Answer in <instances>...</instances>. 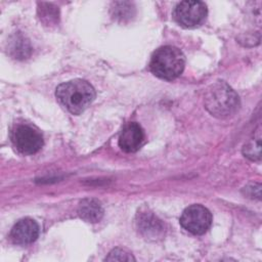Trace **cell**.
I'll list each match as a JSON object with an SVG mask.
<instances>
[{
  "label": "cell",
  "instance_id": "cell-8",
  "mask_svg": "<svg viewBox=\"0 0 262 262\" xmlns=\"http://www.w3.org/2000/svg\"><path fill=\"white\" fill-rule=\"evenodd\" d=\"M39 225L31 218L18 220L10 231V238L16 245H29L39 236Z\"/></svg>",
  "mask_w": 262,
  "mask_h": 262
},
{
  "label": "cell",
  "instance_id": "cell-10",
  "mask_svg": "<svg viewBox=\"0 0 262 262\" xmlns=\"http://www.w3.org/2000/svg\"><path fill=\"white\" fill-rule=\"evenodd\" d=\"M79 216L90 223L100 221L103 216V208L101 203L96 199H85L78 207Z\"/></svg>",
  "mask_w": 262,
  "mask_h": 262
},
{
  "label": "cell",
  "instance_id": "cell-15",
  "mask_svg": "<svg viewBox=\"0 0 262 262\" xmlns=\"http://www.w3.org/2000/svg\"><path fill=\"white\" fill-rule=\"evenodd\" d=\"M104 260L105 261H134L135 258L125 250L115 249L107 255V257H105Z\"/></svg>",
  "mask_w": 262,
  "mask_h": 262
},
{
  "label": "cell",
  "instance_id": "cell-4",
  "mask_svg": "<svg viewBox=\"0 0 262 262\" xmlns=\"http://www.w3.org/2000/svg\"><path fill=\"white\" fill-rule=\"evenodd\" d=\"M10 138L14 147L24 155L36 154L43 146L42 134L28 124L15 125L10 132Z\"/></svg>",
  "mask_w": 262,
  "mask_h": 262
},
{
  "label": "cell",
  "instance_id": "cell-14",
  "mask_svg": "<svg viewBox=\"0 0 262 262\" xmlns=\"http://www.w3.org/2000/svg\"><path fill=\"white\" fill-rule=\"evenodd\" d=\"M28 42L24 39V38H17L15 40H13L12 42V46L10 48V50L13 52V56L16 58H25L28 54L27 51H29V46H28Z\"/></svg>",
  "mask_w": 262,
  "mask_h": 262
},
{
  "label": "cell",
  "instance_id": "cell-2",
  "mask_svg": "<svg viewBox=\"0 0 262 262\" xmlns=\"http://www.w3.org/2000/svg\"><path fill=\"white\" fill-rule=\"evenodd\" d=\"M185 58L180 49L174 46H162L151 55L149 69L158 78L172 81L183 72Z\"/></svg>",
  "mask_w": 262,
  "mask_h": 262
},
{
  "label": "cell",
  "instance_id": "cell-7",
  "mask_svg": "<svg viewBox=\"0 0 262 262\" xmlns=\"http://www.w3.org/2000/svg\"><path fill=\"white\" fill-rule=\"evenodd\" d=\"M135 223L139 233L146 239L157 241L165 235V224L151 212H138Z\"/></svg>",
  "mask_w": 262,
  "mask_h": 262
},
{
  "label": "cell",
  "instance_id": "cell-13",
  "mask_svg": "<svg viewBox=\"0 0 262 262\" xmlns=\"http://www.w3.org/2000/svg\"><path fill=\"white\" fill-rule=\"evenodd\" d=\"M243 152L245 157L249 158L252 161H259L261 159V143L260 136L257 138H253L248 141L243 148Z\"/></svg>",
  "mask_w": 262,
  "mask_h": 262
},
{
  "label": "cell",
  "instance_id": "cell-3",
  "mask_svg": "<svg viewBox=\"0 0 262 262\" xmlns=\"http://www.w3.org/2000/svg\"><path fill=\"white\" fill-rule=\"evenodd\" d=\"M239 98L235 91L225 82L211 85L205 94V107L217 118H226L236 112Z\"/></svg>",
  "mask_w": 262,
  "mask_h": 262
},
{
  "label": "cell",
  "instance_id": "cell-12",
  "mask_svg": "<svg viewBox=\"0 0 262 262\" xmlns=\"http://www.w3.org/2000/svg\"><path fill=\"white\" fill-rule=\"evenodd\" d=\"M38 14L40 20L48 27L58 24V9L50 3H39Z\"/></svg>",
  "mask_w": 262,
  "mask_h": 262
},
{
  "label": "cell",
  "instance_id": "cell-11",
  "mask_svg": "<svg viewBox=\"0 0 262 262\" xmlns=\"http://www.w3.org/2000/svg\"><path fill=\"white\" fill-rule=\"evenodd\" d=\"M135 6L129 1H116L111 5V15L120 23L129 21L135 16Z\"/></svg>",
  "mask_w": 262,
  "mask_h": 262
},
{
  "label": "cell",
  "instance_id": "cell-5",
  "mask_svg": "<svg viewBox=\"0 0 262 262\" xmlns=\"http://www.w3.org/2000/svg\"><path fill=\"white\" fill-rule=\"evenodd\" d=\"M207 6L202 1H182L173 10V18L183 28H195L204 23Z\"/></svg>",
  "mask_w": 262,
  "mask_h": 262
},
{
  "label": "cell",
  "instance_id": "cell-1",
  "mask_svg": "<svg viewBox=\"0 0 262 262\" xmlns=\"http://www.w3.org/2000/svg\"><path fill=\"white\" fill-rule=\"evenodd\" d=\"M55 96L57 101L71 114L80 115L95 99V90L87 81L75 79L58 85Z\"/></svg>",
  "mask_w": 262,
  "mask_h": 262
},
{
  "label": "cell",
  "instance_id": "cell-6",
  "mask_svg": "<svg viewBox=\"0 0 262 262\" xmlns=\"http://www.w3.org/2000/svg\"><path fill=\"white\" fill-rule=\"evenodd\" d=\"M180 224L192 234H203L212 224V215L204 206L191 205L183 211L180 217Z\"/></svg>",
  "mask_w": 262,
  "mask_h": 262
},
{
  "label": "cell",
  "instance_id": "cell-9",
  "mask_svg": "<svg viewBox=\"0 0 262 262\" xmlns=\"http://www.w3.org/2000/svg\"><path fill=\"white\" fill-rule=\"evenodd\" d=\"M144 142V131L139 124L131 122L125 125L120 136L119 146L125 152L137 151Z\"/></svg>",
  "mask_w": 262,
  "mask_h": 262
}]
</instances>
